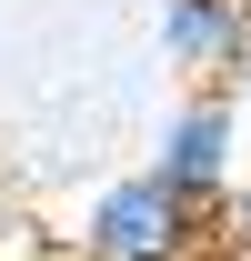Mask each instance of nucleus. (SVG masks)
I'll return each mask as SVG.
<instances>
[{"mask_svg":"<svg viewBox=\"0 0 251 261\" xmlns=\"http://www.w3.org/2000/svg\"><path fill=\"white\" fill-rule=\"evenodd\" d=\"M231 100H241V121H251V61H241V81H231Z\"/></svg>","mask_w":251,"mask_h":261,"instance_id":"5","label":"nucleus"},{"mask_svg":"<svg viewBox=\"0 0 251 261\" xmlns=\"http://www.w3.org/2000/svg\"><path fill=\"white\" fill-rule=\"evenodd\" d=\"M221 261H251V181L231 191V211H221Z\"/></svg>","mask_w":251,"mask_h":261,"instance_id":"4","label":"nucleus"},{"mask_svg":"<svg viewBox=\"0 0 251 261\" xmlns=\"http://www.w3.org/2000/svg\"><path fill=\"white\" fill-rule=\"evenodd\" d=\"M151 171L171 181L181 201H201V211H231V191L251 181V121L231 91H181L171 111H161V141H151Z\"/></svg>","mask_w":251,"mask_h":261,"instance_id":"2","label":"nucleus"},{"mask_svg":"<svg viewBox=\"0 0 251 261\" xmlns=\"http://www.w3.org/2000/svg\"><path fill=\"white\" fill-rule=\"evenodd\" d=\"M151 40L191 91H231L251 61V0H151Z\"/></svg>","mask_w":251,"mask_h":261,"instance_id":"3","label":"nucleus"},{"mask_svg":"<svg viewBox=\"0 0 251 261\" xmlns=\"http://www.w3.org/2000/svg\"><path fill=\"white\" fill-rule=\"evenodd\" d=\"M61 251L70 261H221V221L201 201H181L141 161V171H121V181H101L81 201V221H70Z\"/></svg>","mask_w":251,"mask_h":261,"instance_id":"1","label":"nucleus"}]
</instances>
